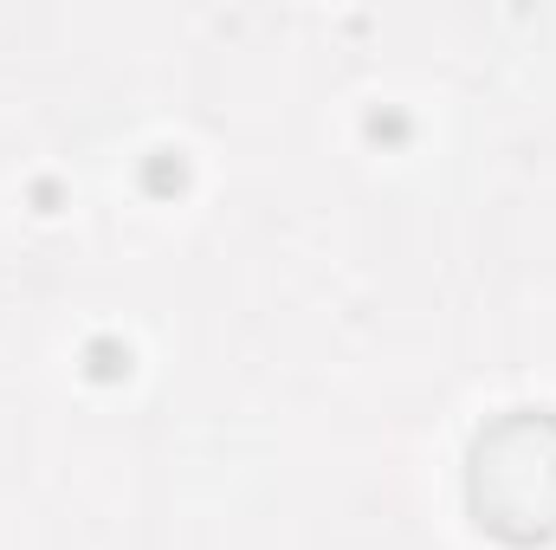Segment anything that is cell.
<instances>
[{
  "label": "cell",
  "mask_w": 556,
  "mask_h": 550,
  "mask_svg": "<svg viewBox=\"0 0 556 550\" xmlns=\"http://www.w3.org/2000/svg\"><path fill=\"white\" fill-rule=\"evenodd\" d=\"M472 512L505 545L556 538V414L518 409L472 440Z\"/></svg>",
  "instance_id": "cell-1"
}]
</instances>
